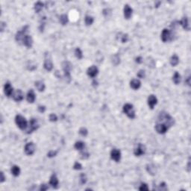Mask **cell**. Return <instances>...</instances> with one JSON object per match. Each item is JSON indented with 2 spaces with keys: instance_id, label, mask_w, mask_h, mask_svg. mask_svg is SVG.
<instances>
[{
  "instance_id": "1",
  "label": "cell",
  "mask_w": 191,
  "mask_h": 191,
  "mask_svg": "<svg viewBox=\"0 0 191 191\" xmlns=\"http://www.w3.org/2000/svg\"><path fill=\"white\" fill-rule=\"evenodd\" d=\"M158 119V123H163V124L166 125L168 128L172 126V125H174V123H175L174 119L172 118L168 113L165 112V111H162V112H161L159 113Z\"/></svg>"
},
{
  "instance_id": "2",
  "label": "cell",
  "mask_w": 191,
  "mask_h": 191,
  "mask_svg": "<svg viewBox=\"0 0 191 191\" xmlns=\"http://www.w3.org/2000/svg\"><path fill=\"white\" fill-rule=\"evenodd\" d=\"M63 70L64 72V78L65 81L67 83H70L71 81V75H70V71L72 70V64L69 61H64L61 64Z\"/></svg>"
},
{
  "instance_id": "3",
  "label": "cell",
  "mask_w": 191,
  "mask_h": 191,
  "mask_svg": "<svg viewBox=\"0 0 191 191\" xmlns=\"http://www.w3.org/2000/svg\"><path fill=\"white\" fill-rule=\"evenodd\" d=\"M43 67L46 71L50 72L52 71L53 69V63L52 60V56L49 54V52H46L44 54V64H43Z\"/></svg>"
},
{
  "instance_id": "4",
  "label": "cell",
  "mask_w": 191,
  "mask_h": 191,
  "mask_svg": "<svg viewBox=\"0 0 191 191\" xmlns=\"http://www.w3.org/2000/svg\"><path fill=\"white\" fill-rule=\"evenodd\" d=\"M123 112L127 115L128 118L133 119L135 118V111L134 109V106L130 103H126L123 106Z\"/></svg>"
},
{
  "instance_id": "5",
  "label": "cell",
  "mask_w": 191,
  "mask_h": 191,
  "mask_svg": "<svg viewBox=\"0 0 191 191\" xmlns=\"http://www.w3.org/2000/svg\"><path fill=\"white\" fill-rule=\"evenodd\" d=\"M15 122L17 125L20 128L21 130H25L28 127V123L24 117L21 115H17L15 117Z\"/></svg>"
},
{
  "instance_id": "6",
  "label": "cell",
  "mask_w": 191,
  "mask_h": 191,
  "mask_svg": "<svg viewBox=\"0 0 191 191\" xmlns=\"http://www.w3.org/2000/svg\"><path fill=\"white\" fill-rule=\"evenodd\" d=\"M38 128H39V124H38V122H37V119H31L30 122H29V126H28V128H27L26 130V133L27 134H31L34 131L37 130Z\"/></svg>"
},
{
  "instance_id": "7",
  "label": "cell",
  "mask_w": 191,
  "mask_h": 191,
  "mask_svg": "<svg viewBox=\"0 0 191 191\" xmlns=\"http://www.w3.org/2000/svg\"><path fill=\"white\" fill-rule=\"evenodd\" d=\"M161 38L163 42L166 43V42H167L168 40H172L173 39V37H172V32L169 30V29L164 28V29L162 31Z\"/></svg>"
},
{
  "instance_id": "8",
  "label": "cell",
  "mask_w": 191,
  "mask_h": 191,
  "mask_svg": "<svg viewBox=\"0 0 191 191\" xmlns=\"http://www.w3.org/2000/svg\"><path fill=\"white\" fill-rule=\"evenodd\" d=\"M24 151L27 155H32L36 151V146L34 145V143L32 142L28 143L25 146Z\"/></svg>"
},
{
  "instance_id": "9",
  "label": "cell",
  "mask_w": 191,
  "mask_h": 191,
  "mask_svg": "<svg viewBox=\"0 0 191 191\" xmlns=\"http://www.w3.org/2000/svg\"><path fill=\"white\" fill-rule=\"evenodd\" d=\"M28 26H26L22 28V30L17 32V33L16 34V37H15V39H16V40L17 42H20L21 40H22L23 37L26 35V32L28 31Z\"/></svg>"
},
{
  "instance_id": "10",
  "label": "cell",
  "mask_w": 191,
  "mask_h": 191,
  "mask_svg": "<svg viewBox=\"0 0 191 191\" xmlns=\"http://www.w3.org/2000/svg\"><path fill=\"white\" fill-rule=\"evenodd\" d=\"M146 152V147L145 146L141 144V143H139L138 146L134 149V154L135 156L139 157V156H141V155H143Z\"/></svg>"
},
{
  "instance_id": "11",
  "label": "cell",
  "mask_w": 191,
  "mask_h": 191,
  "mask_svg": "<svg viewBox=\"0 0 191 191\" xmlns=\"http://www.w3.org/2000/svg\"><path fill=\"white\" fill-rule=\"evenodd\" d=\"M155 131L158 132V134H164L166 132H167L168 130V127L163 123H157L155 124Z\"/></svg>"
},
{
  "instance_id": "12",
  "label": "cell",
  "mask_w": 191,
  "mask_h": 191,
  "mask_svg": "<svg viewBox=\"0 0 191 191\" xmlns=\"http://www.w3.org/2000/svg\"><path fill=\"white\" fill-rule=\"evenodd\" d=\"M111 158L116 162H119L121 159V152L117 149H113L111 152Z\"/></svg>"
},
{
  "instance_id": "13",
  "label": "cell",
  "mask_w": 191,
  "mask_h": 191,
  "mask_svg": "<svg viewBox=\"0 0 191 191\" xmlns=\"http://www.w3.org/2000/svg\"><path fill=\"white\" fill-rule=\"evenodd\" d=\"M4 93L5 94V96L7 97H10L13 95V87L9 82H6L5 85L4 86Z\"/></svg>"
},
{
  "instance_id": "14",
  "label": "cell",
  "mask_w": 191,
  "mask_h": 191,
  "mask_svg": "<svg viewBox=\"0 0 191 191\" xmlns=\"http://www.w3.org/2000/svg\"><path fill=\"white\" fill-rule=\"evenodd\" d=\"M12 96H13V99L14 101L20 102V101H22V99H24V93H22V91L21 90L18 89L15 92H13Z\"/></svg>"
},
{
  "instance_id": "15",
  "label": "cell",
  "mask_w": 191,
  "mask_h": 191,
  "mask_svg": "<svg viewBox=\"0 0 191 191\" xmlns=\"http://www.w3.org/2000/svg\"><path fill=\"white\" fill-rule=\"evenodd\" d=\"M22 44L25 46H26L27 48H32V46L33 45V39L31 36L29 35H26L23 39H22Z\"/></svg>"
},
{
  "instance_id": "16",
  "label": "cell",
  "mask_w": 191,
  "mask_h": 191,
  "mask_svg": "<svg viewBox=\"0 0 191 191\" xmlns=\"http://www.w3.org/2000/svg\"><path fill=\"white\" fill-rule=\"evenodd\" d=\"M98 73H99V70L96 66H92L89 67L87 69V74L91 78L96 77L98 75Z\"/></svg>"
},
{
  "instance_id": "17",
  "label": "cell",
  "mask_w": 191,
  "mask_h": 191,
  "mask_svg": "<svg viewBox=\"0 0 191 191\" xmlns=\"http://www.w3.org/2000/svg\"><path fill=\"white\" fill-rule=\"evenodd\" d=\"M123 12H124V17L126 20H129L132 16V12L133 10L131 7L128 5H125L124 6V9H123Z\"/></svg>"
},
{
  "instance_id": "18",
  "label": "cell",
  "mask_w": 191,
  "mask_h": 191,
  "mask_svg": "<svg viewBox=\"0 0 191 191\" xmlns=\"http://www.w3.org/2000/svg\"><path fill=\"white\" fill-rule=\"evenodd\" d=\"M157 103H158V99L156 98V96L154 95H150L148 98V105L149 108L153 109L155 105H157Z\"/></svg>"
},
{
  "instance_id": "19",
  "label": "cell",
  "mask_w": 191,
  "mask_h": 191,
  "mask_svg": "<svg viewBox=\"0 0 191 191\" xmlns=\"http://www.w3.org/2000/svg\"><path fill=\"white\" fill-rule=\"evenodd\" d=\"M58 184H59V181H58V179L57 178L56 175H55V174H52V176L50 177L49 185H51L52 187L56 189V188H58Z\"/></svg>"
},
{
  "instance_id": "20",
  "label": "cell",
  "mask_w": 191,
  "mask_h": 191,
  "mask_svg": "<svg viewBox=\"0 0 191 191\" xmlns=\"http://www.w3.org/2000/svg\"><path fill=\"white\" fill-rule=\"evenodd\" d=\"M36 99V95H35V93L34 91L32 89H31L30 90H28V92L27 93L26 96V99L28 101V102L29 103H33L35 101Z\"/></svg>"
},
{
  "instance_id": "21",
  "label": "cell",
  "mask_w": 191,
  "mask_h": 191,
  "mask_svg": "<svg viewBox=\"0 0 191 191\" xmlns=\"http://www.w3.org/2000/svg\"><path fill=\"white\" fill-rule=\"evenodd\" d=\"M179 24L181 25V26L183 27V28L189 31L190 30V26H189V22H188V18L187 17H185L182 18V20L179 22Z\"/></svg>"
},
{
  "instance_id": "22",
  "label": "cell",
  "mask_w": 191,
  "mask_h": 191,
  "mask_svg": "<svg viewBox=\"0 0 191 191\" xmlns=\"http://www.w3.org/2000/svg\"><path fill=\"white\" fill-rule=\"evenodd\" d=\"M141 86V82L138 79H133L130 82V87L134 90H138Z\"/></svg>"
},
{
  "instance_id": "23",
  "label": "cell",
  "mask_w": 191,
  "mask_h": 191,
  "mask_svg": "<svg viewBox=\"0 0 191 191\" xmlns=\"http://www.w3.org/2000/svg\"><path fill=\"white\" fill-rule=\"evenodd\" d=\"M34 85H35L36 88L38 90V91H40V92L44 91L45 87H46L45 84H44L43 81H35V82H34Z\"/></svg>"
},
{
  "instance_id": "24",
  "label": "cell",
  "mask_w": 191,
  "mask_h": 191,
  "mask_svg": "<svg viewBox=\"0 0 191 191\" xmlns=\"http://www.w3.org/2000/svg\"><path fill=\"white\" fill-rule=\"evenodd\" d=\"M170 63L172 66H177L179 63V58L178 57L177 55H173L170 58Z\"/></svg>"
},
{
  "instance_id": "25",
  "label": "cell",
  "mask_w": 191,
  "mask_h": 191,
  "mask_svg": "<svg viewBox=\"0 0 191 191\" xmlns=\"http://www.w3.org/2000/svg\"><path fill=\"white\" fill-rule=\"evenodd\" d=\"M146 170L147 172L150 174V175H155V174H156V172H157V170H156V167H155V166H154V165H148L147 166H146Z\"/></svg>"
},
{
  "instance_id": "26",
  "label": "cell",
  "mask_w": 191,
  "mask_h": 191,
  "mask_svg": "<svg viewBox=\"0 0 191 191\" xmlns=\"http://www.w3.org/2000/svg\"><path fill=\"white\" fill-rule=\"evenodd\" d=\"M11 173H12V175H13V176H15V177L19 176L20 174V168L18 166L14 165V166H13L11 167Z\"/></svg>"
},
{
  "instance_id": "27",
  "label": "cell",
  "mask_w": 191,
  "mask_h": 191,
  "mask_svg": "<svg viewBox=\"0 0 191 191\" xmlns=\"http://www.w3.org/2000/svg\"><path fill=\"white\" fill-rule=\"evenodd\" d=\"M74 147H75V149L81 151V150H83V149H85V143H84V142H82V141H77V142L75 143Z\"/></svg>"
},
{
  "instance_id": "28",
  "label": "cell",
  "mask_w": 191,
  "mask_h": 191,
  "mask_svg": "<svg viewBox=\"0 0 191 191\" xmlns=\"http://www.w3.org/2000/svg\"><path fill=\"white\" fill-rule=\"evenodd\" d=\"M43 3H42L41 2H37L34 4V9L36 13H39L40 11L43 9Z\"/></svg>"
},
{
  "instance_id": "29",
  "label": "cell",
  "mask_w": 191,
  "mask_h": 191,
  "mask_svg": "<svg viewBox=\"0 0 191 191\" xmlns=\"http://www.w3.org/2000/svg\"><path fill=\"white\" fill-rule=\"evenodd\" d=\"M172 81L175 85H178L181 82V75L178 72H175L172 76Z\"/></svg>"
},
{
  "instance_id": "30",
  "label": "cell",
  "mask_w": 191,
  "mask_h": 191,
  "mask_svg": "<svg viewBox=\"0 0 191 191\" xmlns=\"http://www.w3.org/2000/svg\"><path fill=\"white\" fill-rule=\"evenodd\" d=\"M60 24H62L63 26H65L68 23V21H69V19H68V17L66 14H62L60 17Z\"/></svg>"
},
{
  "instance_id": "31",
  "label": "cell",
  "mask_w": 191,
  "mask_h": 191,
  "mask_svg": "<svg viewBox=\"0 0 191 191\" xmlns=\"http://www.w3.org/2000/svg\"><path fill=\"white\" fill-rule=\"evenodd\" d=\"M85 22L86 26H90L92 25L94 22V19L91 16H86L85 19Z\"/></svg>"
},
{
  "instance_id": "32",
  "label": "cell",
  "mask_w": 191,
  "mask_h": 191,
  "mask_svg": "<svg viewBox=\"0 0 191 191\" xmlns=\"http://www.w3.org/2000/svg\"><path fill=\"white\" fill-rule=\"evenodd\" d=\"M111 60H112L113 64H114L115 66H117L120 63V58L118 55H114L113 56H112Z\"/></svg>"
},
{
  "instance_id": "33",
  "label": "cell",
  "mask_w": 191,
  "mask_h": 191,
  "mask_svg": "<svg viewBox=\"0 0 191 191\" xmlns=\"http://www.w3.org/2000/svg\"><path fill=\"white\" fill-rule=\"evenodd\" d=\"M146 65L149 66V67H151V68H154L155 66V60L151 58H148L146 60Z\"/></svg>"
},
{
  "instance_id": "34",
  "label": "cell",
  "mask_w": 191,
  "mask_h": 191,
  "mask_svg": "<svg viewBox=\"0 0 191 191\" xmlns=\"http://www.w3.org/2000/svg\"><path fill=\"white\" fill-rule=\"evenodd\" d=\"M75 55L78 59H81L83 58V53L81 52V50L79 48H76L75 50Z\"/></svg>"
},
{
  "instance_id": "35",
  "label": "cell",
  "mask_w": 191,
  "mask_h": 191,
  "mask_svg": "<svg viewBox=\"0 0 191 191\" xmlns=\"http://www.w3.org/2000/svg\"><path fill=\"white\" fill-rule=\"evenodd\" d=\"M79 180H80V184H81V185H85L86 182H87V176H86L85 174L81 173V174L80 175Z\"/></svg>"
},
{
  "instance_id": "36",
  "label": "cell",
  "mask_w": 191,
  "mask_h": 191,
  "mask_svg": "<svg viewBox=\"0 0 191 191\" xmlns=\"http://www.w3.org/2000/svg\"><path fill=\"white\" fill-rule=\"evenodd\" d=\"M79 134H80L81 136H83V137H86V136L88 134V131H87V129L86 128L82 127V128H81L79 129Z\"/></svg>"
},
{
  "instance_id": "37",
  "label": "cell",
  "mask_w": 191,
  "mask_h": 191,
  "mask_svg": "<svg viewBox=\"0 0 191 191\" xmlns=\"http://www.w3.org/2000/svg\"><path fill=\"white\" fill-rule=\"evenodd\" d=\"M137 77L140 78V79H144L146 76L145 70H139L138 73H137Z\"/></svg>"
},
{
  "instance_id": "38",
  "label": "cell",
  "mask_w": 191,
  "mask_h": 191,
  "mask_svg": "<svg viewBox=\"0 0 191 191\" xmlns=\"http://www.w3.org/2000/svg\"><path fill=\"white\" fill-rule=\"evenodd\" d=\"M58 154V151H54V150H51L47 153V157L49 158H53L55 156H56Z\"/></svg>"
},
{
  "instance_id": "39",
  "label": "cell",
  "mask_w": 191,
  "mask_h": 191,
  "mask_svg": "<svg viewBox=\"0 0 191 191\" xmlns=\"http://www.w3.org/2000/svg\"><path fill=\"white\" fill-rule=\"evenodd\" d=\"M73 169L75 170H80L82 169V165L79 162H75L74 165H73Z\"/></svg>"
},
{
  "instance_id": "40",
  "label": "cell",
  "mask_w": 191,
  "mask_h": 191,
  "mask_svg": "<svg viewBox=\"0 0 191 191\" xmlns=\"http://www.w3.org/2000/svg\"><path fill=\"white\" fill-rule=\"evenodd\" d=\"M128 35L127 34H123V36H121L120 40H121L122 43H126L128 41Z\"/></svg>"
},
{
  "instance_id": "41",
  "label": "cell",
  "mask_w": 191,
  "mask_h": 191,
  "mask_svg": "<svg viewBox=\"0 0 191 191\" xmlns=\"http://www.w3.org/2000/svg\"><path fill=\"white\" fill-rule=\"evenodd\" d=\"M139 190L141 191H144V190H149V187H148V185L145 184V183H143V184H142V185H140V187H139Z\"/></svg>"
},
{
  "instance_id": "42",
  "label": "cell",
  "mask_w": 191,
  "mask_h": 191,
  "mask_svg": "<svg viewBox=\"0 0 191 191\" xmlns=\"http://www.w3.org/2000/svg\"><path fill=\"white\" fill-rule=\"evenodd\" d=\"M49 120L51 122H56L58 120V117L55 113H51L49 115Z\"/></svg>"
},
{
  "instance_id": "43",
  "label": "cell",
  "mask_w": 191,
  "mask_h": 191,
  "mask_svg": "<svg viewBox=\"0 0 191 191\" xmlns=\"http://www.w3.org/2000/svg\"><path fill=\"white\" fill-rule=\"evenodd\" d=\"M159 190H167V187L165 182H162L161 183V185L159 186Z\"/></svg>"
},
{
  "instance_id": "44",
  "label": "cell",
  "mask_w": 191,
  "mask_h": 191,
  "mask_svg": "<svg viewBox=\"0 0 191 191\" xmlns=\"http://www.w3.org/2000/svg\"><path fill=\"white\" fill-rule=\"evenodd\" d=\"M81 158H82V159H87V158L90 157V154L88 153V152H82L81 153Z\"/></svg>"
},
{
  "instance_id": "45",
  "label": "cell",
  "mask_w": 191,
  "mask_h": 191,
  "mask_svg": "<svg viewBox=\"0 0 191 191\" xmlns=\"http://www.w3.org/2000/svg\"><path fill=\"white\" fill-rule=\"evenodd\" d=\"M38 111H39V112L40 113H44L45 111H46V107L45 106H43V105H40L38 106Z\"/></svg>"
},
{
  "instance_id": "46",
  "label": "cell",
  "mask_w": 191,
  "mask_h": 191,
  "mask_svg": "<svg viewBox=\"0 0 191 191\" xmlns=\"http://www.w3.org/2000/svg\"><path fill=\"white\" fill-rule=\"evenodd\" d=\"M49 189V187L47 186L46 185H40V190L41 191H45L46 190H48Z\"/></svg>"
},
{
  "instance_id": "47",
  "label": "cell",
  "mask_w": 191,
  "mask_h": 191,
  "mask_svg": "<svg viewBox=\"0 0 191 191\" xmlns=\"http://www.w3.org/2000/svg\"><path fill=\"white\" fill-rule=\"evenodd\" d=\"M5 28H6V23L4 22H2L1 24H0V29H1V32H2L5 30Z\"/></svg>"
},
{
  "instance_id": "48",
  "label": "cell",
  "mask_w": 191,
  "mask_h": 191,
  "mask_svg": "<svg viewBox=\"0 0 191 191\" xmlns=\"http://www.w3.org/2000/svg\"><path fill=\"white\" fill-rule=\"evenodd\" d=\"M0 175H1V178H0L1 180H0V181H1V183H3V182L5 181V177L4 172H1Z\"/></svg>"
},
{
  "instance_id": "49",
  "label": "cell",
  "mask_w": 191,
  "mask_h": 191,
  "mask_svg": "<svg viewBox=\"0 0 191 191\" xmlns=\"http://www.w3.org/2000/svg\"><path fill=\"white\" fill-rule=\"evenodd\" d=\"M135 61H136L137 64H141V63L143 62V58H142V57H140V56H139V57H137V58H136Z\"/></svg>"
},
{
  "instance_id": "50",
  "label": "cell",
  "mask_w": 191,
  "mask_h": 191,
  "mask_svg": "<svg viewBox=\"0 0 191 191\" xmlns=\"http://www.w3.org/2000/svg\"><path fill=\"white\" fill-rule=\"evenodd\" d=\"M185 82L186 84H187V85L190 86V76H188L187 79L185 80Z\"/></svg>"
},
{
  "instance_id": "51",
  "label": "cell",
  "mask_w": 191,
  "mask_h": 191,
  "mask_svg": "<svg viewBox=\"0 0 191 191\" xmlns=\"http://www.w3.org/2000/svg\"><path fill=\"white\" fill-rule=\"evenodd\" d=\"M187 171L190 172V160H189V161H188V164H187Z\"/></svg>"
},
{
  "instance_id": "52",
  "label": "cell",
  "mask_w": 191,
  "mask_h": 191,
  "mask_svg": "<svg viewBox=\"0 0 191 191\" xmlns=\"http://www.w3.org/2000/svg\"><path fill=\"white\" fill-rule=\"evenodd\" d=\"M93 85L94 86V87H96V86L98 85V82H97L96 81L94 80V81H93Z\"/></svg>"
}]
</instances>
